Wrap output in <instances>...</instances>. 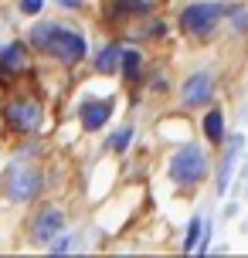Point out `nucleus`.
I'll use <instances>...</instances> for the list:
<instances>
[{"mask_svg":"<svg viewBox=\"0 0 248 258\" xmlns=\"http://www.w3.org/2000/svg\"><path fill=\"white\" fill-rule=\"evenodd\" d=\"M31 44L38 51L58 58V61H65V64H75L85 58V38L75 34V31H65V27H58V24H38L31 31Z\"/></svg>","mask_w":248,"mask_h":258,"instance_id":"obj_1","label":"nucleus"},{"mask_svg":"<svg viewBox=\"0 0 248 258\" xmlns=\"http://www.w3.org/2000/svg\"><path fill=\"white\" fill-rule=\"evenodd\" d=\"M208 153L201 150V146H183V150H177V153L170 156V177L177 183H183V187H191V183H201L204 177H208Z\"/></svg>","mask_w":248,"mask_h":258,"instance_id":"obj_2","label":"nucleus"},{"mask_svg":"<svg viewBox=\"0 0 248 258\" xmlns=\"http://www.w3.org/2000/svg\"><path fill=\"white\" fill-rule=\"evenodd\" d=\"M4 187H7V197H11V201L27 204V201H34V197L44 190V177H41V170L31 167V163H11Z\"/></svg>","mask_w":248,"mask_h":258,"instance_id":"obj_3","label":"nucleus"},{"mask_svg":"<svg viewBox=\"0 0 248 258\" xmlns=\"http://www.w3.org/2000/svg\"><path fill=\"white\" fill-rule=\"evenodd\" d=\"M221 17H224L221 4H191V7L180 14V24H183L187 34H194V38H208L211 31L218 27Z\"/></svg>","mask_w":248,"mask_h":258,"instance_id":"obj_4","label":"nucleus"},{"mask_svg":"<svg viewBox=\"0 0 248 258\" xmlns=\"http://www.w3.org/2000/svg\"><path fill=\"white\" fill-rule=\"evenodd\" d=\"M4 119H7V126H11L14 133L31 136V133L41 126V105H38V99H14V102L4 109Z\"/></svg>","mask_w":248,"mask_h":258,"instance_id":"obj_5","label":"nucleus"},{"mask_svg":"<svg viewBox=\"0 0 248 258\" xmlns=\"http://www.w3.org/2000/svg\"><path fill=\"white\" fill-rule=\"evenodd\" d=\"M61 224H65V214H61L58 207H44V211H38V214H34V221H31V241L44 248L48 241H54V238H58Z\"/></svg>","mask_w":248,"mask_h":258,"instance_id":"obj_6","label":"nucleus"},{"mask_svg":"<svg viewBox=\"0 0 248 258\" xmlns=\"http://www.w3.org/2000/svg\"><path fill=\"white\" fill-rule=\"evenodd\" d=\"M211 95H214V78L208 72H197V75L187 78V85H183V105L187 109H197V105L211 102Z\"/></svg>","mask_w":248,"mask_h":258,"instance_id":"obj_7","label":"nucleus"},{"mask_svg":"<svg viewBox=\"0 0 248 258\" xmlns=\"http://www.w3.org/2000/svg\"><path fill=\"white\" fill-rule=\"evenodd\" d=\"M82 126L89 129V133H95V129H102L105 122H109V116H112V102L109 99H89V102H82Z\"/></svg>","mask_w":248,"mask_h":258,"instance_id":"obj_8","label":"nucleus"},{"mask_svg":"<svg viewBox=\"0 0 248 258\" xmlns=\"http://www.w3.org/2000/svg\"><path fill=\"white\" fill-rule=\"evenodd\" d=\"M24 64H27V48L24 44H7V48L0 51V72H4V75L24 72Z\"/></svg>","mask_w":248,"mask_h":258,"instance_id":"obj_9","label":"nucleus"},{"mask_svg":"<svg viewBox=\"0 0 248 258\" xmlns=\"http://www.w3.org/2000/svg\"><path fill=\"white\" fill-rule=\"evenodd\" d=\"M119 64H122V48H119V44H105L102 51H99V58H95V68H99L102 75H112Z\"/></svg>","mask_w":248,"mask_h":258,"instance_id":"obj_10","label":"nucleus"},{"mask_svg":"<svg viewBox=\"0 0 248 258\" xmlns=\"http://www.w3.org/2000/svg\"><path fill=\"white\" fill-rule=\"evenodd\" d=\"M241 150V136H235L231 140V150H228V156H224V163H221V177H218V194L228 190V180H231V167H235V153Z\"/></svg>","mask_w":248,"mask_h":258,"instance_id":"obj_11","label":"nucleus"},{"mask_svg":"<svg viewBox=\"0 0 248 258\" xmlns=\"http://www.w3.org/2000/svg\"><path fill=\"white\" fill-rule=\"evenodd\" d=\"M204 133H208L211 143H221L224 140V119H221L218 109H211V112H208V119H204Z\"/></svg>","mask_w":248,"mask_h":258,"instance_id":"obj_12","label":"nucleus"},{"mask_svg":"<svg viewBox=\"0 0 248 258\" xmlns=\"http://www.w3.org/2000/svg\"><path fill=\"white\" fill-rule=\"evenodd\" d=\"M122 75L136 82L140 78V51H133V48H122Z\"/></svg>","mask_w":248,"mask_h":258,"instance_id":"obj_13","label":"nucleus"},{"mask_svg":"<svg viewBox=\"0 0 248 258\" xmlns=\"http://www.w3.org/2000/svg\"><path fill=\"white\" fill-rule=\"evenodd\" d=\"M204 228H208V224H204L201 218L191 221V228H187V241H183V251H194L197 241H201V234H204Z\"/></svg>","mask_w":248,"mask_h":258,"instance_id":"obj_14","label":"nucleus"},{"mask_svg":"<svg viewBox=\"0 0 248 258\" xmlns=\"http://www.w3.org/2000/svg\"><path fill=\"white\" fill-rule=\"evenodd\" d=\"M130 143H133V129H119L116 136H112V143H109V146H112L116 153H122V150H126Z\"/></svg>","mask_w":248,"mask_h":258,"instance_id":"obj_15","label":"nucleus"},{"mask_svg":"<svg viewBox=\"0 0 248 258\" xmlns=\"http://www.w3.org/2000/svg\"><path fill=\"white\" fill-rule=\"evenodd\" d=\"M72 245H75V238H68V234H65V238H58V245H54L51 251H54V255H65V251H72Z\"/></svg>","mask_w":248,"mask_h":258,"instance_id":"obj_16","label":"nucleus"},{"mask_svg":"<svg viewBox=\"0 0 248 258\" xmlns=\"http://www.w3.org/2000/svg\"><path fill=\"white\" fill-rule=\"evenodd\" d=\"M44 7V0H21V11L24 14H38Z\"/></svg>","mask_w":248,"mask_h":258,"instance_id":"obj_17","label":"nucleus"},{"mask_svg":"<svg viewBox=\"0 0 248 258\" xmlns=\"http://www.w3.org/2000/svg\"><path fill=\"white\" fill-rule=\"evenodd\" d=\"M235 27L238 31H248V11H235Z\"/></svg>","mask_w":248,"mask_h":258,"instance_id":"obj_18","label":"nucleus"},{"mask_svg":"<svg viewBox=\"0 0 248 258\" xmlns=\"http://www.w3.org/2000/svg\"><path fill=\"white\" fill-rule=\"evenodd\" d=\"M61 7H79V0H61Z\"/></svg>","mask_w":248,"mask_h":258,"instance_id":"obj_19","label":"nucleus"}]
</instances>
